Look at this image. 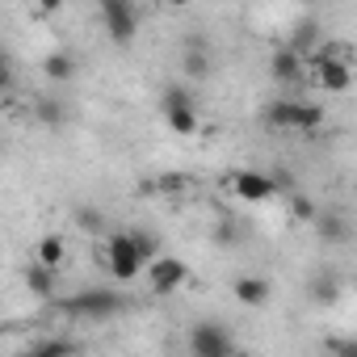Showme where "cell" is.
Wrapping results in <instances>:
<instances>
[{
    "mask_svg": "<svg viewBox=\"0 0 357 357\" xmlns=\"http://www.w3.org/2000/svg\"><path fill=\"white\" fill-rule=\"evenodd\" d=\"M319 122H324V109L315 101H303V97H278L273 105H265L269 130H315Z\"/></svg>",
    "mask_w": 357,
    "mask_h": 357,
    "instance_id": "6da1fadb",
    "label": "cell"
},
{
    "mask_svg": "<svg viewBox=\"0 0 357 357\" xmlns=\"http://www.w3.org/2000/svg\"><path fill=\"white\" fill-rule=\"evenodd\" d=\"M63 252H68V244H63L59 236H43V240H38L34 261H38V265H47V269H59V265H63Z\"/></svg>",
    "mask_w": 357,
    "mask_h": 357,
    "instance_id": "9a60e30c",
    "label": "cell"
},
{
    "mask_svg": "<svg viewBox=\"0 0 357 357\" xmlns=\"http://www.w3.org/2000/svg\"><path fill=\"white\" fill-rule=\"evenodd\" d=\"M43 72H47L51 84H68V80L76 76V59H72V51H51V55L43 59Z\"/></svg>",
    "mask_w": 357,
    "mask_h": 357,
    "instance_id": "7c38bea8",
    "label": "cell"
},
{
    "mask_svg": "<svg viewBox=\"0 0 357 357\" xmlns=\"http://www.w3.org/2000/svg\"><path fill=\"white\" fill-rule=\"evenodd\" d=\"M269 68H273V80H278V84H294L298 72H303V55H298L294 47H282V51H273Z\"/></svg>",
    "mask_w": 357,
    "mask_h": 357,
    "instance_id": "30bf717a",
    "label": "cell"
},
{
    "mask_svg": "<svg viewBox=\"0 0 357 357\" xmlns=\"http://www.w3.org/2000/svg\"><path fill=\"white\" fill-rule=\"evenodd\" d=\"M147 265H151L147 278H151V290H155V294H172V290H181V286L190 282V265L176 261V257H160V252H155Z\"/></svg>",
    "mask_w": 357,
    "mask_h": 357,
    "instance_id": "8992f818",
    "label": "cell"
},
{
    "mask_svg": "<svg viewBox=\"0 0 357 357\" xmlns=\"http://www.w3.org/2000/svg\"><path fill=\"white\" fill-rule=\"evenodd\" d=\"M34 118H38V126H47V130H63V126H68V105L47 93V97H38Z\"/></svg>",
    "mask_w": 357,
    "mask_h": 357,
    "instance_id": "8fae6325",
    "label": "cell"
},
{
    "mask_svg": "<svg viewBox=\"0 0 357 357\" xmlns=\"http://www.w3.org/2000/svg\"><path fill=\"white\" fill-rule=\"evenodd\" d=\"M43 9H47V13H59V9H63V0H43Z\"/></svg>",
    "mask_w": 357,
    "mask_h": 357,
    "instance_id": "cb8c5ba5",
    "label": "cell"
},
{
    "mask_svg": "<svg viewBox=\"0 0 357 357\" xmlns=\"http://www.w3.org/2000/svg\"><path fill=\"white\" fill-rule=\"evenodd\" d=\"M231 294H236L244 307H265V303H269V282L257 278V273H244V278L231 282Z\"/></svg>",
    "mask_w": 357,
    "mask_h": 357,
    "instance_id": "9c48e42d",
    "label": "cell"
},
{
    "mask_svg": "<svg viewBox=\"0 0 357 357\" xmlns=\"http://www.w3.org/2000/svg\"><path fill=\"white\" fill-rule=\"evenodd\" d=\"M80 227H84V231H101L105 223H101V215H97V211H80Z\"/></svg>",
    "mask_w": 357,
    "mask_h": 357,
    "instance_id": "44dd1931",
    "label": "cell"
},
{
    "mask_svg": "<svg viewBox=\"0 0 357 357\" xmlns=\"http://www.w3.org/2000/svg\"><path fill=\"white\" fill-rule=\"evenodd\" d=\"M181 72H185L190 80H206V76H211V59H206V51H198V47L185 51V55H181Z\"/></svg>",
    "mask_w": 357,
    "mask_h": 357,
    "instance_id": "e0dca14e",
    "label": "cell"
},
{
    "mask_svg": "<svg viewBox=\"0 0 357 357\" xmlns=\"http://www.w3.org/2000/svg\"><path fill=\"white\" fill-rule=\"evenodd\" d=\"M5 63H9V51H5V47H0V68H5Z\"/></svg>",
    "mask_w": 357,
    "mask_h": 357,
    "instance_id": "484cf974",
    "label": "cell"
},
{
    "mask_svg": "<svg viewBox=\"0 0 357 357\" xmlns=\"http://www.w3.org/2000/svg\"><path fill=\"white\" fill-rule=\"evenodd\" d=\"M336 294H340L336 273H319V278L311 282V298H315V303H336Z\"/></svg>",
    "mask_w": 357,
    "mask_h": 357,
    "instance_id": "ac0fdd59",
    "label": "cell"
},
{
    "mask_svg": "<svg viewBox=\"0 0 357 357\" xmlns=\"http://www.w3.org/2000/svg\"><path fill=\"white\" fill-rule=\"evenodd\" d=\"M164 122H168L172 135H194V130H198V109H194V101H190V105H168V109H164Z\"/></svg>",
    "mask_w": 357,
    "mask_h": 357,
    "instance_id": "4fadbf2b",
    "label": "cell"
},
{
    "mask_svg": "<svg viewBox=\"0 0 357 357\" xmlns=\"http://www.w3.org/2000/svg\"><path fill=\"white\" fill-rule=\"evenodd\" d=\"M130 236H135V244H139V257H143V261H151V257L160 252V240H155V236H147V231H130Z\"/></svg>",
    "mask_w": 357,
    "mask_h": 357,
    "instance_id": "ffe728a7",
    "label": "cell"
},
{
    "mask_svg": "<svg viewBox=\"0 0 357 357\" xmlns=\"http://www.w3.org/2000/svg\"><path fill=\"white\" fill-rule=\"evenodd\" d=\"M63 311H72V315H80V319L93 324V319H109V315L126 311V298L114 294V290H80L76 298L63 303Z\"/></svg>",
    "mask_w": 357,
    "mask_h": 357,
    "instance_id": "277c9868",
    "label": "cell"
},
{
    "mask_svg": "<svg viewBox=\"0 0 357 357\" xmlns=\"http://www.w3.org/2000/svg\"><path fill=\"white\" fill-rule=\"evenodd\" d=\"M315 72H319V84H324L328 93H349V89H353V68H349V59H340L336 51H324V47H319Z\"/></svg>",
    "mask_w": 357,
    "mask_h": 357,
    "instance_id": "52a82bcc",
    "label": "cell"
},
{
    "mask_svg": "<svg viewBox=\"0 0 357 357\" xmlns=\"http://www.w3.org/2000/svg\"><path fill=\"white\" fill-rule=\"evenodd\" d=\"M231 185H236V194L244 198V202H269L273 194H278V181H273V176L269 172H236L231 176Z\"/></svg>",
    "mask_w": 357,
    "mask_h": 357,
    "instance_id": "ba28073f",
    "label": "cell"
},
{
    "mask_svg": "<svg viewBox=\"0 0 357 357\" xmlns=\"http://www.w3.org/2000/svg\"><path fill=\"white\" fill-rule=\"evenodd\" d=\"M105 265H109V273H114L118 282H135L147 261L139 257V244H135L130 231H114L109 244H105Z\"/></svg>",
    "mask_w": 357,
    "mask_h": 357,
    "instance_id": "7a4b0ae2",
    "label": "cell"
},
{
    "mask_svg": "<svg viewBox=\"0 0 357 357\" xmlns=\"http://www.w3.org/2000/svg\"><path fill=\"white\" fill-rule=\"evenodd\" d=\"M26 286H30L34 298H51V294H55V269H47V265L34 261V265L26 269Z\"/></svg>",
    "mask_w": 357,
    "mask_h": 357,
    "instance_id": "5bb4252c",
    "label": "cell"
},
{
    "mask_svg": "<svg viewBox=\"0 0 357 357\" xmlns=\"http://www.w3.org/2000/svg\"><path fill=\"white\" fill-rule=\"evenodd\" d=\"M9 89H13V68L5 63V68H0V97H5Z\"/></svg>",
    "mask_w": 357,
    "mask_h": 357,
    "instance_id": "7402d4cb",
    "label": "cell"
},
{
    "mask_svg": "<svg viewBox=\"0 0 357 357\" xmlns=\"http://www.w3.org/2000/svg\"><path fill=\"white\" fill-rule=\"evenodd\" d=\"M101 22L114 47H130L139 34V9L135 0H101Z\"/></svg>",
    "mask_w": 357,
    "mask_h": 357,
    "instance_id": "3957f363",
    "label": "cell"
},
{
    "mask_svg": "<svg viewBox=\"0 0 357 357\" xmlns=\"http://www.w3.org/2000/svg\"><path fill=\"white\" fill-rule=\"evenodd\" d=\"M168 5H172V9H185V5H194V0H168Z\"/></svg>",
    "mask_w": 357,
    "mask_h": 357,
    "instance_id": "d4e9b609",
    "label": "cell"
},
{
    "mask_svg": "<svg viewBox=\"0 0 357 357\" xmlns=\"http://www.w3.org/2000/svg\"><path fill=\"white\" fill-rule=\"evenodd\" d=\"M294 211H298L303 219H311V202H307V198H294Z\"/></svg>",
    "mask_w": 357,
    "mask_h": 357,
    "instance_id": "603a6c76",
    "label": "cell"
},
{
    "mask_svg": "<svg viewBox=\"0 0 357 357\" xmlns=\"http://www.w3.org/2000/svg\"><path fill=\"white\" fill-rule=\"evenodd\" d=\"M76 349H80V344L68 340V336H43V340L30 344V353H76Z\"/></svg>",
    "mask_w": 357,
    "mask_h": 357,
    "instance_id": "d6986e66",
    "label": "cell"
},
{
    "mask_svg": "<svg viewBox=\"0 0 357 357\" xmlns=\"http://www.w3.org/2000/svg\"><path fill=\"white\" fill-rule=\"evenodd\" d=\"M190 353H194V357H231V353H236V336H231L223 324L202 319V324H194V332H190Z\"/></svg>",
    "mask_w": 357,
    "mask_h": 357,
    "instance_id": "5b68a950",
    "label": "cell"
},
{
    "mask_svg": "<svg viewBox=\"0 0 357 357\" xmlns=\"http://www.w3.org/2000/svg\"><path fill=\"white\" fill-rule=\"evenodd\" d=\"M315 231H319L324 244H340V240L349 236V227H344L340 215H319V219H315Z\"/></svg>",
    "mask_w": 357,
    "mask_h": 357,
    "instance_id": "2e32d148",
    "label": "cell"
}]
</instances>
